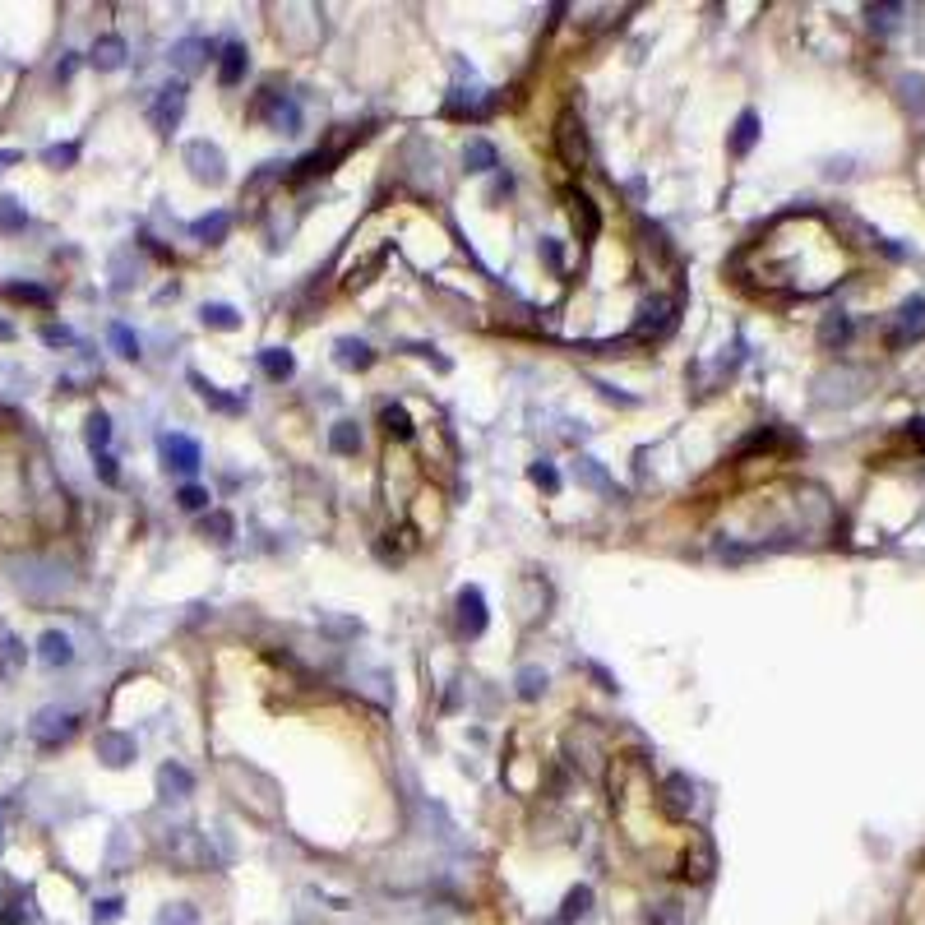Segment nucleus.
Here are the masks:
<instances>
[{
    "label": "nucleus",
    "mask_w": 925,
    "mask_h": 925,
    "mask_svg": "<svg viewBox=\"0 0 925 925\" xmlns=\"http://www.w3.org/2000/svg\"><path fill=\"white\" fill-rule=\"evenodd\" d=\"M657 806L667 810V819H690L694 810V782L685 773H671L662 787H657Z\"/></svg>",
    "instance_id": "0eeeda50"
},
{
    "label": "nucleus",
    "mask_w": 925,
    "mask_h": 925,
    "mask_svg": "<svg viewBox=\"0 0 925 925\" xmlns=\"http://www.w3.org/2000/svg\"><path fill=\"white\" fill-rule=\"evenodd\" d=\"M74 158H79V143H51V149L42 153L47 167H74Z\"/></svg>",
    "instance_id": "c9c22d12"
},
{
    "label": "nucleus",
    "mask_w": 925,
    "mask_h": 925,
    "mask_svg": "<svg viewBox=\"0 0 925 925\" xmlns=\"http://www.w3.org/2000/svg\"><path fill=\"white\" fill-rule=\"evenodd\" d=\"M579 482H588L592 490H602V496H611V477H606V467L597 463V459H579Z\"/></svg>",
    "instance_id": "c85d7f7f"
},
{
    "label": "nucleus",
    "mask_w": 925,
    "mask_h": 925,
    "mask_svg": "<svg viewBox=\"0 0 925 925\" xmlns=\"http://www.w3.org/2000/svg\"><path fill=\"white\" fill-rule=\"evenodd\" d=\"M176 500H181V509L199 513V509H209V500H213V496H209L204 486H195V482H190V486H181V496H176Z\"/></svg>",
    "instance_id": "e433bc0d"
},
{
    "label": "nucleus",
    "mask_w": 925,
    "mask_h": 925,
    "mask_svg": "<svg viewBox=\"0 0 925 925\" xmlns=\"http://www.w3.org/2000/svg\"><path fill=\"white\" fill-rule=\"evenodd\" d=\"M833 338H837V343H842V338H847V320H842V315L824 324V343H833Z\"/></svg>",
    "instance_id": "a18cd8bd"
},
{
    "label": "nucleus",
    "mask_w": 925,
    "mask_h": 925,
    "mask_svg": "<svg viewBox=\"0 0 925 925\" xmlns=\"http://www.w3.org/2000/svg\"><path fill=\"white\" fill-rule=\"evenodd\" d=\"M19 158H24L19 149H5V153H0V167H10V162H19Z\"/></svg>",
    "instance_id": "de8ad7c7"
},
{
    "label": "nucleus",
    "mask_w": 925,
    "mask_h": 925,
    "mask_svg": "<svg viewBox=\"0 0 925 925\" xmlns=\"http://www.w3.org/2000/svg\"><path fill=\"white\" fill-rule=\"evenodd\" d=\"M459 629L467 639H477L486 629V597H482V588H472V583L459 592Z\"/></svg>",
    "instance_id": "1a4fd4ad"
},
{
    "label": "nucleus",
    "mask_w": 925,
    "mask_h": 925,
    "mask_svg": "<svg viewBox=\"0 0 925 925\" xmlns=\"http://www.w3.org/2000/svg\"><path fill=\"white\" fill-rule=\"evenodd\" d=\"M158 925H195V907L190 902H176V907H167L158 916Z\"/></svg>",
    "instance_id": "ea45409f"
},
{
    "label": "nucleus",
    "mask_w": 925,
    "mask_h": 925,
    "mask_svg": "<svg viewBox=\"0 0 925 925\" xmlns=\"http://www.w3.org/2000/svg\"><path fill=\"white\" fill-rule=\"evenodd\" d=\"M542 694H546V671L523 667L519 671V698H542Z\"/></svg>",
    "instance_id": "2f4dec72"
},
{
    "label": "nucleus",
    "mask_w": 925,
    "mask_h": 925,
    "mask_svg": "<svg viewBox=\"0 0 925 925\" xmlns=\"http://www.w3.org/2000/svg\"><path fill=\"white\" fill-rule=\"evenodd\" d=\"M245 70H251V51H245L241 42L222 47V60H218V84H222V89H236L241 79H245Z\"/></svg>",
    "instance_id": "ddd939ff"
},
{
    "label": "nucleus",
    "mask_w": 925,
    "mask_h": 925,
    "mask_svg": "<svg viewBox=\"0 0 925 925\" xmlns=\"http://www.w3.org/2000/svg\"><path fill=\"white\" fill-rule=\"evenodd\" d=\"M190 232H195V236H199L204 245H222V241H227V232H232V213L213 209V213L195 218V222H190Z\"/></svg>",
    "instance_id": "2eb2a0df"
},
{
    "label": "nucleus",
    "mask_w": 925,
    "mask_h": 925,
    "mask_svg": "<svg viewBox=\"0 0 925 925\" xmlns=\"http://www.w3.org/2000/svg\"><path fill=\"white\" fill-rule=\"evenodd\" d=\"M334 361L343 370H370V366H375V352H370L361 338H338L334 343Z\"/></svg>",
    "instance_id": "4468645a"
},
{
    "label": "nucleus",
    "mask_w": 925,
    "mask_h": 925,
    "mask_svg": "<svg viewBox=\"0 0 925 925\" xmlns=\"http://www.w3.org/2000/svg\"><path fill=\"white\" fill-rule=\"evenodd\" d=\"M713 866H717V860H713V847H708L704 837H694V847L681 856V879H690V883H704V879L713 875Z\"/></svg>",
    "instance_id": "f8f14e48"
},
{
    "label": "nucleus",
    "mask_w": 925,
    "mask_h": 925,
    "mask_svg": "<svg viewBox=\"0 0 925 925\" xmlns=\"http://www.w3.org/2000/svg\"><path fill=\"white\" fill-rule=\"evenodd\" d=\"M42 343H47V347H70L74 334H70V328H60V324H47V328H42Z\"/></svg>",
    "instance_id": "37998d69"
},
{
    "label": "nucleus",
    "mask_w": 925,
    "mask_h": 925,
    "mask_svg": "<svg viewBox=\"0 0 925 925\" xmlns=\"http://www.w3.org/2000/svg\"><path fill=\"white\" fill-rule=\"evenodd\" d=\"M380 421H384V430H389V436H398V440H412V417H407L398 403H384V407H380Z\"/></svg>",
    "instance_id": "bb28decb"
},
{
    "label": "nucleus",
    "mask_w": 925,
    "mask_h": 925,
    "mask_svg": "<svg viewBox=\"0 0 925 925\" xmlns=\"http://www.w3.org/2000/svg\"><path fill=\"white\" fill-rule=\"evenodd\" d=\"M199 320L209 324V328H236V324H241V315L232 311L227 301H209V305L199 311Z\"/></svg>",
    "instance_id": "cd10ccee"
},
{
    "label": "nucleus",
    "mask_w": 925,
    "mask_h": 925,
    "mask_svg": "<svg viewBox=\"0 0 925 925\" xmlns=\"http://www.w3.org/2000/svg\"><path fill=\"white\" fill-rule=\"evenodd\" d=\"M97 477L107 482V486H116V459L112 454H97Z\"/></svg>",
    "instance_id": "c03bdc74"
},
{
    "label": "nucleus",
    "mask_w": 925,
    "mask_h": 925,
    "mask_svg": "<svg viewBox=\"0 0 925 925\" xmlns=\"http://www.w3.org/2000/svg\"><path fill=\"white\" fill-rule=\"evenodd\" d=\"M181 158H185V167H190V176L204 181V185H218L222 176H227V172H222V167H227V162H222V149L209 143V139H190L181 149Z\"/></svg>",
    "instance_id": "7ed1b4c3"
},
{
    "label": "nucleus",
    "mask_w": 925,
    "mask_h": 925,
    "mask_svg": "<svg viewBox=\"0 0 925 925\" xmlns=\"http://www.w3.org/2000/svg\"><path fill=\"white\" fill-rule=\"evenodd\" d=\"M116 916H120V898H102L97 907H93V921H97V925H112Z\"/></svg>",
    "instance_id": "79ce46f5"
},
{
    "label": "nucleus",
    "mask_w": 925,
    "mask_h": 925,
    "mask_svg": "<svg viewBox=\"0 0 925 925\" xmlns=\"http://www.w3.org/2000/svg\"><path fill=\"white\" fill-rule=\"evenodd\" d=\"M328 449H334V454H357V449H361L357 421H338L334 430H328Z\"/></svg>",
    "instance_id": "a878e982"
},
{
    "label": "nucleus",
    "mask_w": 925,
    "mask_h": 925,
    "mask_svg": "<svg viewBox=\"0 0 925 925\" xmlns=\"http://www.w3.org/2000/svg\"><path fill=\"white\" fill-rule=\"evenodd\" d=\"M259 366H264V375H269L274 384H282V380H292L297 357L287 352V347H264V352H259Z\"/></svg>",
    "instance_id": "f3484780"
},
{
    "label": "nucleus",
    "mask_w": 925,
    "mask_h": 925,
    "mask_svg": "<svg viewBox=\"0 0 925 925\" xmlns=\"http://www.w3.org/2000/svg\"><path fill=\"white\" fill-rule=\"evenodd\" d=\"M569 204H574V222H583V241H592L602 232V213H597V204H592L583 190H569Z\"/></svg>",
    "instance_id": "6ab92c4d"
},
{
    "label": "nucleus",
    "mask_w": 925,
    "mask_h": 925,
    "mask_svg": "<svg viewBox=\"0 0 925 925\" xmlns=\"http://www.w3.org/2000/svg\"><path fill=\"white\" fill-rule=\"evenodd\" d=\"M496 143H486V139H467V149H463V167L467 172H490L496 167Z\"/></svg>",
    "instance_id": "5701e85b"
},
{
    "label": "nucleus",
    "mask_w": 925,
    "mask_h": 925,
    "mask_svg": "<svg viewBox=\"0 0 925 925\" xmlns=\"http://www.w3.org/2000/svg\"><path fill=\"white\" fill-rule=\"evenodd\" d=\"M37 657H42L47 667H70L74 662V648H70V639L60 629H47L42 639H37Z\"/></svg>",
    "instance_id": "dca6fc26"
},
{
    "label": "nucleus",
    "mask_w": 925,
    "mask_h": 925,
    "mask_svg": "<svg viewBox=\"0 0 925 925\" xmlns=\"http://www.w3.org/2000/svg\"><path fill=\"white\" fill-rule=\"evenodd\" d=\"M74 722H79V717H74L70 708H42V713L33 717L28 731H33L37 745H60V740L74 736Z\"/></svg>",
    "instance_id": "39448f33"
},
{
    "label": "nucleus",
    "mask_w": 925,
    "mask_h": 925,
    "mask_svg": "<svg viewBox=\"0 0 925 925\" xmlns=\"http://www.w3.org/2000/svg\"><path fill=\"white\" fill-rule=\"evenodd\" d=\"M84 440H89V449H93V459L107 454V444H112V417H107V412H89V421H84Z\"/></svg>",
    "instance_id": "412c9836"
},
{
    "label": "nucleus",
    "mask_w": 925,
    "mask_h": 925,
    "mask_svg": "<svg viewBox=\"0 0 925 925\" xmlns=\"http://www.w3.org/2000/svg\"><path fill=\"white\" fill-rule=\"evenodd\" d=\"M592 907V889L588 883H579V889H569L565 893V912H560V925H574V921H583Z\"/></svg>",
    "instance_id": "393cba45"
},
{
    "label": "nucleus",
    "mask_w": 925,
    "mask_h": 925,
    "mask_svg": "<svg viewBox=\"0 0 925 925\" xmlns=\"http://www.w3.org/2000/svg\"><path fill=\"white\" fill-rule=\"evenodd\" d=\"M542 255H546L551 269H560V245H555V241H542Z\"/></svg>",
    "instance_id": "49530a36"
},
{
    "label": "nucleus",
    "mask_w": 925,
    "mask_h": 925,
    "mask_svg": "<svg viewBox=\"0 0 925 925\" xmlns=\"http://www.w3.org/2000/svg\"><path fill=\"white\" fill-rule=\"evenodd\" d=\"M97 759L107 768H126L130 759H135V736H126V731H102L97 736Z\"/></svg>",
    "instance_id": "9d476101"
},
{
    "label": "nucleus",
    "mask_w": 925,
    "mask_h": 925,
    "mask_svg": "<svg viewBox=\"0 0 925 925\" xmlns=\"http://www.w3.org/2000/svg\"><path fill=\"white\" fill-rule=\"evenodd\" d=\"M10 297L28 301V305H51V292L47 287H33V282H10Z\"/></svg>",
    "instance_id": "72a5a7b5"
},
{
    "label": "nucleus",
    "mask_w": 925,
    "mask_h": 925,
    "mask_svg": "<svg viewBox=\"0 0 925 925\" xmlns=\"http://www.w3.org/2000/svg\"><path fill=\"white\" fill-rule=\"evenodd\" d=\"M190 384H195V394H199L204 403H209V407H218V412H241V398H227V394H222V389H213L209 380H204L199 370H190Z\"/></svg>",
    "instance_id": "4be33fe9"
},
{
    "label": "nucleus",
    "mask_w": 925,
    "mask_h": 925,
    "mask_svg": "<svg viewBox=\"0 0 925 925\" xmlns=\"http://www.w3.org/2000/svg\"><path fill=\"white\" fill-rule=\"evenodd\" d=\"M0 338H5V343H10V338H14V328H10V324H0Z\"/></svg>",
    "instance_id": "09e8293b"
},
{
    "label": "nucleus",
    "mask_w": 925,
    "mask_h": 925,
    "mask_svg": "<svg viewBox=\"0 0 925 925\" xmlns=\"http://www.w3.org/2000/svg\"><path fill=\"white\" fill-rule=\"evenodd\" d=\"M532 482L546 486V490H560V472H555L551 463H532Z\"/></svg>",
    "instance_id": "a19ab883"
},
{
    "label": "nucleus",
    "mask_w": 925,
    "mask_h": 925,
    "mask_svg": "<svg viewBox=\"0 0 925 925\" xmlns=\"http://www.w3.org/2000/svg\"><path fill=\"white\" fill-rule=\"evenodd\" d=\"M112 347H116V352H120V357H130V361H139V338L130 334V328H126V324H112Z\"/></svg>",
    "instance_id": "f704fd0d"
},
{
    "label": "nucleus",
    "mask_w": 925,
    "mask_h": 925,
    "mask_svg": "<svg viewBox=\"0 0 925 925\" xmlns=\"http://www.w3.org/2000/svg\"><path fill=\"white\" fill-rule=\"evenodd\" d=\"M671 328H675V301L671 297H652L639 311V324H634L629 343H657V338H667Z\"/></svg>",
    "instance_id": "f03ea898"
},
{
    "label": "nucleus",
    "mask_w": 925,
    "mask_h": 925,
    "mask_svg": "<svg viewBox=\"0 0 925 925\" xmlns=\"http://www.w3.org/2000/svg\"><path fill=\"white\" fill-rule=\"evenodd\" d=\"M274 181H282V162H264V167L245 181V195H259V190H269Z\"/></svg>",
    "instance_id": "473e14b6"
},
{
    "label": "nucleus",
    "mask_w": 925,
    "mask_h": 925,
    "mask_svg": "<svg viewBox=\"0 0 925 925\" xmlns=\"http://www.w3.org/2000/svg\"><path fill=\"white\" fill-rule=\"evenodd\" d=\"M204 537L232 542V519H227V513H209V519H204Z\"/></svg>",
    "instance_id": "58836bf2"
},
{
    "label": "nucleus",
    "mask_w": 925,
    "mask_h": 925,
    "mask_svg": "<svg viewBox=\"0 0 925 925\" xmlns=\"http://www.w3.org/2000/svg\"><path fill=\"white\" fill-rule=\"evenodd\" d=\"M162 449V463L176 467V472H199V444L190 436H176V430H167V436L158 440Z\"/></svg>",
    "instance_id": "6e6552de"
},
{
    "label": "nucleus",
    "mask_w": 925,
    "mask_h": 925,
    "mask_svg": "<svg viewBox=\"0 0 925 925\" xmlns=\"http://www.w3.org/2000/svg\"><path fill=\"white\" fill-rule=\"evenodd\" d=\"M685 912H681V902H657V907L648 912V925H681Z\"/></svg>",
    "instance_id": "4c0bfd02"
},
{
    "label": "nucleus",
    "mask_w": 925,
    "mask_h": 925,
    "mask_svg": "<svg viewBox=\"0 0 925 925\" xmlns=\"http://www.w3.org/2000/svg\"><path fill=\"white\" fill-rule=\"evenodd\" d=\"M338 158V149H324V153H305L301 162H297V181H305V176H320V172H328V162Z\"/></svg>",
    "instance_id": "7c9ffc66"
},
{
    "label": "nucleus",
    "mask_w": 925,
    "mask_h": 925,
    "mask_svg": "<svg viewBox=\"0 0 925 925\" xmlns=\"http://www.w3.org/2000/svg\"><path fill=\"white\" fill-rule=\"evenodd\" d=\"M255 116H264L274 130H282V135H297V126H301V112H297V102L287 97V93H278V89H269L259 102H255Z\"/></svg>",
    "instance_id": "20e7f679"
},
{
    "label": "nucleus",
    "mask_w": 925,
    "mask_h": 925,
    "mask_svg": "<svg viewBox=\"0 0 925 925\" xmlns=\"http://www.w3.org/2000/svg\"><path fill=\"white\" fill-rule=\"evenodd\" d=\"M551 139H555V153H560V162L565 167H588V158H592V149H588V130H583V116L574 112V107H565L560 116H555V130H551Z\"/></svg>",
    "instance_id": "f257e3e1"
},
{
    "label": "nucleus",
    "mask_w": 925,
    "mask_h": 925,
    "mask_svg": "<svg viewBox=\"0 0 925 925\" xmlns=\"http://www.w3.org/2000/svg\"><path fill=\"white\" fill-rule=\"evenodd\" d=\"M754 139H759V116H754V112H740L736 135H731V153H736V158H745V153L754 149Z\"/></svg>",
    "instance_id": "b1692460"
},
{
    "label": "nucleus",
    "mask_w": 925,
    "mask_h": 925,
    "mask_svg": "<svg viewBox=\"0 0 925 925\" xmlns=\"http://www.w3.org/2000/svg\"><path fill=\"white\" fill-rule=\"evenodd\" d=\"M24 222H28L24 204L10 199V195H0V232H24Z\"/></svg>",
    "instance_id": "c756f323"
},
{
    "label": "nucleus",
    "mask_w": 925,
    "mask_h": 925,
    "mask_svg": "<svg viewBox=\"0 0 925 925\" xmlns=\"http://www.w3.org/2000/svg\"><path fill=\"white\" fill-rule=\"evenodd\" d=\"M89 60L97 70H120V66H126V42H120V37H97Z\"/></svg>",
    "instance_id": "aec40b11"
},
{
    "label": "nucleus",
    "mask_w": 925,
    "mask_h": 925,
    "mask_svg": "<svg viewBox=\"0 0 925 925\" xmlns=\"http://www.w3.org/2000/svg\"><path fill=\"white\" fill-rule=\"evenodd\" d=\"M158 791L167 796V800H172V796H190V791H195V777L185 773L181 764H162V768H158Z\"/></svg>",
    "instance_id": "a211bd4d"
},
{
    "label": "nucleus",
    "mask_w": 925,
    "mask_h": 925,
    "mask_svg": "<svg viewBox=\"0 0 925 925\" xmlns=\"http://www.w3.org/2000/svg\"><path fill=\"white\" fill-rule=\"evenodd\" d=\"M213 56V47L204 42V37H181V42L172 47V66L181 70V74H195V70H204V60Z\"/></svg>",
    "instance_id": "9b49d317"
},
{
    "label": "nucleus",
    "mask_w": 925,
    "mask_h": 925,
    "mask_svg": "<svg viewBox=\"0 0 925 925\" xmlns=\"http://www.w3.org/2000/svg\"><path fill=\"white\" fill-rule=\"evenodd\" d=\"M181 112H185V84L176 79V84L158 89V102L149 107V126H153L158 135H172L176 120H181Z\"/></svg>",
    "instance_id": "423d86ee"
}]
</instances>
